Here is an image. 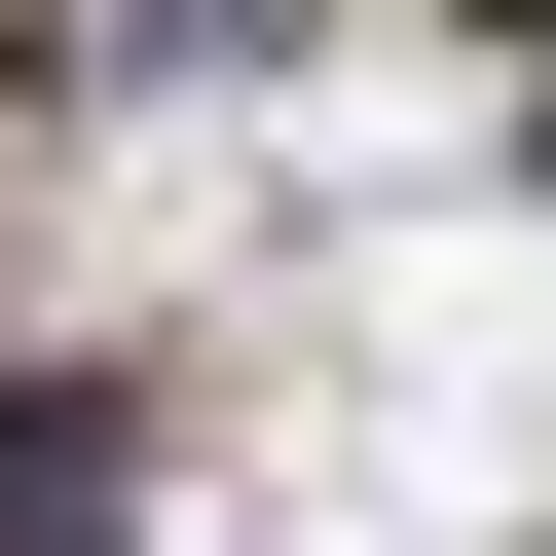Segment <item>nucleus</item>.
<instances>
[{
	"mask_svg": "<svg viewBox=\"0 0 556 556\" xmlns=\"http://www.w3.org/2000/svg\"><path fill=\"white\" fill-rule=\"evenodd\" d=\"M0 556H112V408H0Z\"/></svg>",
	"mask_w": 556,
	"mask_h": 556,
	"instance_id": "obj_1",
	"label": "nucleus"
}]
</instances>
